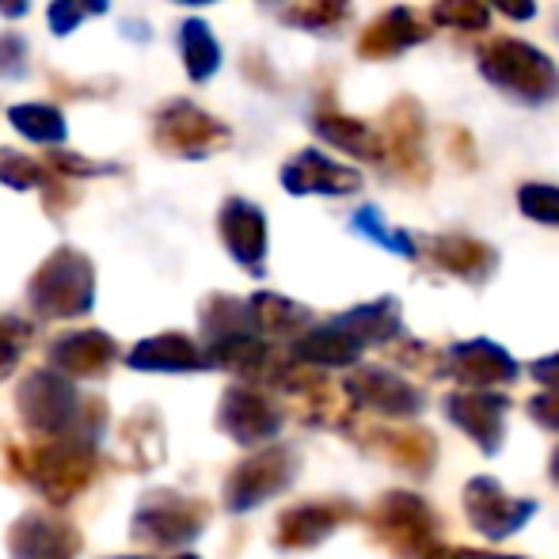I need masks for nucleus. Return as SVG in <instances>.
Instances as JSON below:
<instances>
[{
  "label": "nucleus",
  "mask_w": 559,
  "mask_h": 559,
  "mask_svg": "<svg viewBox=\"0 0 559 559\" xmlns=\"http://www.w3.org/2000/svg\"><path fill=\"white\" fill-rule=\"evenodd\" d=\"M15 404H20L23 427L46 442L96 445L99 427H104V400H84L76 384L53 369H35L23 377Z\"/></svg>",
  "instance_id": "obj_1"
},
{
  "label": "nucleus",
  "mask_w": 559,
  "mask_h": 559,
  "mask_svg": "<svg viewBox=\"0 0 559 559\" xmlns=\"http://www.w3.org/2000/svg\"><path fill=\"white\" fill-rule=\"evenodd\" d=\"M476 66L479 76L514 104L545 107L559 96V66L540 46L525 43V38H491L476 50Z\"/></svg>",
  "instance_id": "obj_2"
},
{
  "label": "nucleus",
  "mask_w": 559,
  "mask_h": 559,
  "mask_svg": "<svg viewBox=\"0 0 559 559\" xmlns=\"http://www.w3.org/2000/svg\"><path fill=\"white\" fill-rule=\"evenodd\" d=\"M27 305L46 320H73L96 305V266L84 251L58 248L27 286Z\"/></svg>",
  "instance_id": "obj_3"
},
{
  "label": "nucleus",
  "mask_w": 559,
  "mask_h": 559,
  "mask_svg": "<svg viewBox=\"0 0 559 559\" xmlns=\"http://www.w3.org/2000/svg\"><path fill=\"white\" fill-rule=\"evenodd\" d=\"M15 472L50 502H73L96 476V445L88 442H43L12 453Z\"/></svg>",
  "instance_id": "obj_4"
},
{
  "label": "nucleus",
  "mask_w": 559,
  "mask_h": 559,
  "mask_svg": "<svg viewBox=\"0 0 559 559\" xmlns=\"http://www.w3.org/2000/svg\"><path fill=\"white\" fill-rule=\"evenodd\" d=\"M233 141V130L191 99H168L153 115V145L179 160H206Z\"/></svg>",
  "instance_id": "obj_5"
},
{
  "label": "nucleus",
  "mask_w": 559,
  "mask_h": 559,
  "mask_svg": "<svg viewBox=\"0 0 559 559\" xmlns=\"http://www.w3.org/2000/svg\"><path fill=\"white\" fill-rule=\"evenodd\" d=\"M384 141V168L400 183L423 187L430 179V156H427V111L415 96H396L384 111L381 122Z\"/></svg>",
  "instance_id": "obj_6"
},
{
  "label": "nucleus",
  "mask_w": 559,
  "mask_h": 559,
  "mask_svg": "<svg viewBox=\"0 0 559 559\" xmlns=\"http://www.w3.org/2000/svg\"><path fill=\"white\" fill-rule=\"evenodd\" d=\"M210 510L179 491H148L133 514V537L153 548H179L194 540L206 525Z\"/></svg>",
  "instance_id": "obj_7"
},
{
  "label": "nucleus",
  "mask_w": 559,
  "mask_h": 559,
  "mask_svg": "<svg viewBox=\"0 0 559 559\" xmlns=\"http://www.w3.org/2000/svg\"><path fill=\"white\" fill-rule=\"evenodd\" d=\"M435 35V20L423 15L412 4H396L381 12L373 23H366L358 35V58L361 61H392L412 46H423Z\"/></svg>",
  "instance_id": "obj_8"
},
{
  "label": "nucleus",
  "mask_w": 559,
  "mask_h": 559,
  "mask_svg": "<svg viewBox=\"0 0 559 559\" xmlns=\"http://www.w3.org/2000/svg\"><path fill=\"white\" fill-rule=\"evenodd\" d=\"M84 537L69 522L53 518L50 510H31L8 530V552L12 559H76Z\"/></svg>",
  "instance_id": "obj_9"
},
{
  "label": "nucleus",
  "mask_w": 559,
  "mask_h": 559,
  "mask_svg": "<svg viewBox=\"0 0 559 559\" xmlns=\"http://www.w3.org/2000/svg\"><path fill=\"white\" fill-rule=\"evenodd\" d=\"M312 130H317L320 141H328V145L354 156V160L384 164L381 126H369L366 118L346 115L332 96H320V104L312 107Z\"/></svg>",
  "instance_id": "obj_10"
},
{
  "label": "nucleus",
  "mask_w": 559,
  "mask_h": 559,
  "mask_svg": "<svg viewBox=\"0 0 559 559\" xmlns=\"http://www.w3.org/2000/svg\"><path fill=\"white\" fill-rule=\"evenodd\" d=\"M278 179L289 194H332V199H343V194L361 191V171L332 160L320 148H301L297 156H289L282 164Z\"/></svg>",
  "instance_id": "obj_11"
},
{
  "label": "nucleus",
  "mask_w": 559,
  "mask_h": 559,
  "mask_svg": "<svg viewBox=\"0 0 559 559\" xmlns=\"http://www.w3.org/2000/svg\"><path fill=\"white\" fill-rule=\"evenodd\" d=\"M217 228H222V240L228 255L240 266H248L251 274L263 271L266 259V217L255 202L248 199H225L222 214H217Z\"/></svg>",
  "instance_id": "obj_12"
},
{
  "label": "nucleus",
  "mask_w": 559,
  "mask_h": 559,
  "mask_svg": "<svg viewBox=\"0 0 559 559\" xmlns=\"http://www.w3.org/2000/svg\"><path fill=\"white\" fill-rule=\"evenodd\" d=\"M118 350H115V338L107 332H69L61 338H53L50 346V366L53 373L69 377V381H88V377H104L107 369L115 366Z\"/></svg>",
  "instance_id": "obj_13"
},
{
  "label": "nucleus",
  "mask_w": 559,
  "mask_h": 559,
  "mask_svg": "<svg viewBox=\"0 0 559 559\" xmlns=\"http://www.w3.org/2000/svg\"><path fill=\"white\" fill-rule=\"evenodd\" d=\"M133 369L141 373H187V369H202L206 366V354L179 332H164L153 338H141L130 354H126Z\"/></svg>",
  "instance_id": "obj_14"
},
{
  "label": "nucleus",
  "mask_w": 559,
  "mask_h": 559,
  "mask_svg": "<svg viewBox=\"0 0 559 559\" xmlns=\"http://www.w3.org/2000/svg\"><path fill=\"white\" fill-rule=\"evenodd\" d=\"M179 53H183V69L194 84L214 81L217 69H222V43H217L206 20L179 23Z\"/></svg>",
  "instance_id": "obj_15"
},
{
  "label": "nucleus",
  "mask_w": 559,
  "mask_h": 559,
  "mask_svg": "<svg viewBox=\"0 0 559 559\" xmlns=\"http://www.w3.org/2000/svg\"><path fill=\"white\" fill-rule=\"evenodd\" d=\"M354 15V0H289L282 8V23L297 31H312V35H328L338 31Z\"/></svg>",
  "instance_id": "obj_16"
},
{
  "label": "nucleus",
  "mask_w": 559,
  "mask_h": 559,
  "mask_svg": "<svg viewBox=\"0 0 559 559\" xmlns=\"http://www.w3.org/2000/svg\"><path fill=\"white\" fill-rule=\"evenodd\" d=\"M8 122H12L15 133H23L27 141L35 145H50V148H61L69 138V126H66V115L50 104H20L8 111Z\"/></svg>",
  "instance_id": "obj_17"
},
{
  "label": "nucleus",
  "mask_w": 559,
  "mask_h": 559,
  "mask_svg": "<svg viewBox=\"0 0 559 559\" xmlns=\"http://www.w3.org/2000/svg\"><path fill=\"white\" fill-rule=\"evenodd\" d=\"M222 427L233 438H240V442H255V438H263L274 427V419L263 400H255L251 392H228L222 404Z\"/></svg>",
  "instance_id": "obj_18"
},
{
  "label": "nucleus",
  "mask_w": 559,
  "mask_h": 559,
  "mask_svg": "<svg viewBox=\"0 0 559 559\" xmlns=\"http://www.w3.org/2000/svg\"><path fill=\"white\" fill-rule=\"evenodd\" d=\"M122 453L133 461V468H153L164 453L160 442V419L156 412H138L122 427Z\"/></svg>",
  "instance_id": "obj_19"
},
{
  "label": "nucleus",
  "mask_w": 559,
  "mask_h": 559,
  "mask_svg": "<svg viewBox=\"0 0 559 559\" xmlns=\"http://www.w3.org/2000/svg\"><path fill=\"white\" fill-rule=\"evenodd\" d=\"M430 20H435V27H445V31L484 35V31L491 27V8H487V0H435Z\"/></svg>",
  "instance_id": "obj_20"
},
{
  "label": "nucleus",
  "mask_w": 559,
  "mask_h": 559,
  "mask_svg": "<svg viewBox=\"0 0 559 559\" xmlns=\"http://www.w3.org/2000/svg\"><path fill=\"white\" fill-rule=\"evenodd\" d=\"M53 171L46 160L35 156H23L15 148H0V183L12 187V191H46L53 183Z\"/></svg>",
  "instance_id": "obj_21"
},
{
  "label": "nucleus",
  "mask_w": 559,
  "mask_h": 559,
  "mask_svg": "<svg viewBox=\"0 0 559 559\" xmlns=\"http://www.w3.org/2000/svg\"><path fill=\"white\" fill-rule=\"evenodd\" d=\"M435 255L442 266H449V271H456V274H468V278L491 271V259H495L484 243L468 240V236H442V240L435 243Z\"/></svg>",
  "instance_id": "obj_22"
},
{
  "label": "nucleus",
  "mask_w": 559,
  "mask_h": 559,
  "mask_svg": "<svg viewBox=\"0 0 559 559\" xmlns=\"http://www.w3.org/2000/svg\"><path fill=\"white\" fill-rule=\"evenodd\" d=\"M107 8H111V0H50V12H46V20H50L53 35L66 38V35H73L81 23L104 15Z\"/></svg>",
  "instance_id": "obj_23"
},
{
  "label": "nucleus",
  "mask_w": 559,
  "mask_h": 559,
  "mask_svg": "<svg viewBox=\"0 0 559 559\" xmlns=\"http://www.w3.org/2000/svg\"><path fill=\"white\" fill-rule=\"evenodd\" d=\"M46 164L58 179H96V176H118V164H107V160H88V156H76V153H66V148H50L46 153Z\"/></svg>",
  "instance_id": "obj_24"
},
{
  "label": "nucleus",
  "mask_w": 559,
  "mask_h": 559,
  "mask_svg": "<svg viewBox=\"0 0 559 559\" xmlns=\"http://www.w3.org/2000/svg\"><path fill=\"white\" fill-rule=\"evenodd\" d=\"M518 206L525 217L540 225H559V187L552 183H522L518 187Z\"/></svg>",
  "instance_id": "obj_25"
},
{
  "label": "nucleus",
  "mask_w": 559,
  "mask_h": 559,
  "mask_svg": "<svg viewBox=\"0 0 559 559\" xmlns=\"http://www.w3.org/2000/svg\"><path fill=\"white\" fill-rule=\"evenodd\" d=\"M354 228H358L361 236H369V240L384 243V248H389V251H400V255H415V243L407 240L404 233H392V228L384 225L381 210H373V206H361L358 214H354Z\"/></svg>",
  "instance_id": "obj_26"
},
{
  "label": "nucleus",
  "mask_w": 559,
  "mask_h": 559,
  "mask_svg": "<svg viewBox=\"0 0 559 559\" xmlns=\"http://www.w3.org/2000/svg\"><path fill=\"white\" fill-rule=\"evenodd\" d=\"M31 328L15 317H0V381L20 366V354L27 350Z\"/></svg>",
  "instance_id": "obj_27"
},
{
  "label": "nucleus",
  "mask_w": 559,
  "mask_h": 559,
  "mask_svg": "<svg viewBox=\"0 0 559 559\" xmlns=\"http://www.w3.org/2000/svg\"><path fill=\"white\" fill-rule=\"evenodd\" d=\"M251 317L259 320L263 328H271V332H286L289 324H297V320L305 317L297 305H289V301H282V297H274V294H259L255 301H251Z\"/></svg>",
  "instance_id": "obj_28"
},
{
  "label": "nucleus",
  "mask_w": 559,
  "mask_h": 559,
  "mask_svg": "<svg viewBox=\"0 0 559 559\" xmlns=\"http://www.w3.org/2000/svg\"><path fill=\"white\" fill-rule=\"evenodd\" d=\"M27 69V43L20 35H0V76H20Z\"/></svg>",
  "instance_id": "obj_29"
},
{
  "label": "nucleus",
  "mask_w": 559,
  "mask_h": 559,
  "mask_svg": "<svg viewBox=\"0 0 559 559\" xmlns=\"http://www.w3.org/2000/svg\"><path fill=\"white\" fill-rule=\"evenodd\" d=\"M449 138V156H453L461 168H476V148H472V133L461 130V126H453V130L445 133Z\"/></svg>",
  "instance_id": "obj_30"
},
{
  "label": "nucleus",
  "mask_w": 559,
  "mask_h": 559,
  "mask_svg": "<svg viewBox=\"0 0 559 559\" xmlns=\"http://www.w3.org/2000/svg\"><path fill=\"white\" fill-rule=\"evenodd\" d=\"M487 8H495L514 23H530L537 15V0H487Z\"/></svg>",
  "instance_id": "obj_31"
},
{
  "label": "nucleus",
  "mask_w": 559,
  "mask_h": 559,
  "mask_svg": "<svg viewBox=\"0 0 559 559\" xmlns=\"http://www.w3.org/2000/svg\"><path fill=\"white\" fill-rule=\"evenodd\" d=\"M27 8H31V0H0V15H4V20H23Z\"/></svg>",
  "instance_id": "obj_32"
},
{
  "label": "nucleus",
  "mask_w": 559,
  "mask_h": 559,
  "mask_svg": "<svg viewBox=\"0 0 559 559\" xmlns=\"http://www.w3.org/2000/svg\"><path fill=\"white\" fill-rule=\"evenodd\" d=\"M176 4H191V8H202V4H214V0H176Z\"/></svg>",
  "instance_id": "obj_33"
},
{
  "label": "nucleus",
  "mask_w": 559,
  "mask_h": 559,
  "mask_svg": "<svg viewBox=\"0 0 559 559\" xmlns=\"http://www.w3.org/2000/svg\"><path fill=\"white\" fill-rule=\"evenodd\" d=\"M176 559H199V556H176Z\"/></svg>",
  "instance_id": "obj_34"
},
{
  "label": "nucleus",
  "mask_w": 559,
  "mask_h": 559,
  "mask_svg": "<svg viewBox=\"0 0 559 559\" xmlns=\"http://www.w3.org/2000/svg\"><path fill=\"white\" fill-rule=\"evenodd\" d=\"M122 559H145V556H122Z\"/></svg>",
  "instance_id": "obj_35"
}]
</instances>
